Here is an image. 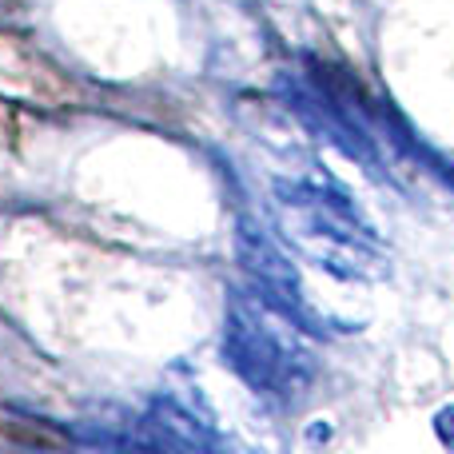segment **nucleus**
I'll return each instance as SVG.
<instances>
[{
	"instance_id": "1",
	"label": "nucleus",
	"mask_w": 454,
	"mask_h": 454,
	"mask_svg": "<svg viewBox=\"0 0 454 454\" xmlns=\"http://www.w3.org/2000/svg\"><path fill=\"white\" fill-rule=\"evenodd\" d=\"M307 335L311 331L279 303H271L263 291L235 287L227 295L223 363L267 407L291 411L307 399L315 375H319V359H315Z\"/></svg>"
},
{
	"instance_id": "2",
	"label": "nucleus",
	"mask_w": 454,
	"mask_h": 454,
	"mask_svg": "<svg viewBox=\"0 0 454 454\" xmlns=\"http://www.w3.org/2000/svg\"><path fill=\"white\" fill-rule=\"evenodd\" d=\"M271 192L279 239L307 263L347 283H375L391 271L383 239L347 200V192L311 180H275Z\"/></svg>"
},
{
	"instance_id": "3",
	"label": "nucleus",
	"mask_w": 454,
	"mask_h": 454,
	"mask_svg": "<svg viewBox=\"0 0 454 454\" xmlns=\"http://www.w3.org/2000/svg\"><path fill=\"white\" fill-rule=\"evenodd\" d=\"M235 255H239L251 287L263 291L287 315H295L307 331H323L319 315L303 295V279H299L295 263H291V255L279 247V239L271 231H263L255 220H239L235 223Z\"/></svg>"
},
{
	"instance_id": "4",
	"label": "nucleus",
	"mask_w": 454,
	"mask_h": 454,
	"mask_svg": "<svg viewBox=\"0 0 454 454\" xmlns=\"http://www.w3.org/2000/svg\"><path fill=\"white\" fill-rule=\"evenodd\" d=\"M136 434H140V447H148V450H212V447H220L215 423L207 415H200L196 407H188L176 391L152 395L148 411L136 419Z\"/></svg>"
},
{
	"instance_id": "5",
	"label": "nucleus",
	"mask_w": 454,
	"mask_h": 454,
	"mask_svg": "<svg viewBox=\"0 0 454 454\" xmlns=\"http://www.w3.org/2000/svg\"><path fill=\"white\" fill-rule=\"evenodd\" d=\"M434 434H439L442 447L454 450V407H442L439 415H434Z\"/></svg>"
}]
</instances>
